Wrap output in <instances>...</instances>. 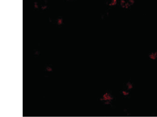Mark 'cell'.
<instances>
[{
	"label": "cell",
	"instance_id": "1",
	"mask_svg": "<svg viewBox=\"0 0 157 117\" xmlns=\"http://www.w3.org/2000/svg\"></svg>",
	"mask_w": 157,
	"mask_h": 117
}]
</instances>
